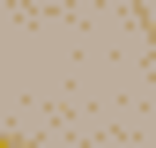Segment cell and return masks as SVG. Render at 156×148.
<instances>
[{"mask_svg":"<svg viewBox=\"0 0 156 148\" xmlns=\"http://www.w3.org/2000/svg\"><path fill=\"white\" fill-rule=\"evenodd\" d=\"M0 148H30V141H23V133H0Z\"/></svg>","mask_w":156,"mask_h":148,"instance_id":"1","label":"cell"}]
</instances>
